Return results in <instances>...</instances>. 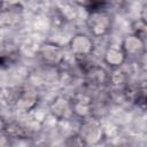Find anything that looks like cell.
I'll use <instances>...</instances> for the list:
<instances>
[{"mask_svg": "<svg viewBox=\"0 0 147 147\" xmlns=\"http://www.w3.org/2000/svg\"><path fill=\"white\" fill-rule=\"evenodd\" d=\"M87 29L93 37H103L106 36L111 28V16L106 9L92 11L88 14L86 20Z\"/></svg>", "mask_w": 147, "mask_h": 147, "instance_id": "1", "label": "cell"}, {"mask_svg": "<svg viewBox=\"0 0 147 147\" xmlns=\"http://www.w3.org/2000/svg\"><path fill=\"white\" fill-rule=\"evenodd\" d=\"M69 46L78 61H83L93 52V41L88 36L84 33H77L76 36H74L70 40Z\"/></svg>", "mask_w": 147, "mask_h": 147, "instance_id": "2", "label": "cell"}, {"mask_svg": "<svg viewBox=\"0 0 147 147\" xmlns=\"http://www.w3.org/2000/svg\"><path fill=\"white\" fill-rule=\"evenodd\" d=\"M78 136L86 146L88 144H95L101 137V124L94 118H85L82 131Z\"/></svg>", "mask_w": 147, "mask_h": 147, "instance_id": "3", "label": "cell"}, {"mask_svg": "<svg viewBox=\"0 0 147 147\" xmlns=\"http://www.w3.org/2000/svg\"><path fill=\"white\" fill-rule=\"evenodd\" d=\"M121 46L126 59H139L142 55H145V40L138 38L134 34L127 36L123 40Z\"/></svg>", "mask_w": 147, "mask_h": 147, "instance_id": "4", "label": "cell"}, {"mask_svg": "<svg viewBox=\"0 0 147 147\" xmlns=\"http://www.w3.org/2000/svg\"><path fill=\"white\" fill-rule=\"evenodd\" d=\"M39 54H40V57L44 61V63H46L48 65L61 64L64 59L62 47L54 45V44H49V42L44 44L41 46Z\"/></svg>", "mask_w": 147, "mask_h": 147, "instance_id": "5", "label": "cell"}, {"mask_svg": "<svg viewBox=\"0 0 147 147\" xmlns=\"http://www.w3.org/2000/svg\"><path fill=\"white\" fill-rule=\"evenodd\" d=\"M83 72L86 77V80L93 86H100L109 82V76L107 72L98 65L83 67Z\"/></svg>", "mask_w": 147, "mask_h": 147, "instance_id": "6", "label": "cell"}, {"mask_svg": "<svg viewBox=\"0 0 147 147\" xmlns=\"http://www.w3.org/2000/svg\"><path fill=\"white\" fill-rule=\"evenodd\" d=\"M70 101H71L74 115L83 117L84 119L88 118V116L92 115V99L88 95L86 94L77 95Z\"/></svg>", "mask_w": 147, "mask_h": 147, "instance_id": "7", "label": "cell"}, {"mask_svg": "<svg viewBox=\"0 0 147 147\" xmlns=\"http://www.w3.org/2000/svg\"><path fill=\"white\" fill-rule=\"evenodd\" d=\"M51 110L54 116L60 119H69L71 116H75L71 107V101L63 96H59L52 102Z\"/></svg>", "mask_w": 147, "mask_h": 147, "instance_id": "8", "label": "cell"}, {"mask_svg": "<svg viewBox=\"0 0 147 147\" xmlns=\"http://www.w3.org/2000/svg\"><path fill=\"white\" fill-rule=\"evenodd\" d=\"M125 60L126 57L121 45H111L107 48L105 53V62L114 69L119 68Z\"/></svg>", "mask_w": 147, "mask_h": 147, "instance_id": "9", "label": "cell"}, {"mask_svg": "<svg viewBox=\"0 0 147 147\" xmlns=\"http://www.w3.org/2000/svg\"><path fill=\"white\" fill-rule=\"evenodd\" d=\"M18 59V52L9 51L0 54V69H7L11 67Z\"/></svg>", "mask_w": 147, "mask_h": 147, "instance_id": "10", "label": "cell"}, {"mask_svg": "<svg viewBox=\"0 0 147 147\" xmlns=\"http://www.w3.org/2000/svg\"><path fill=\"white\" fill-rule=\"evenodd\" d=\"M146 33H147V24H146V20L141 18L134 22L133 24V34L137 36L138 38L146 40Z\"/></svg>", "mask_w": 147, "mask_h": 147, "instance_id": "11", "label": "cell"}]
</instances>
